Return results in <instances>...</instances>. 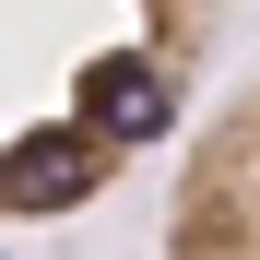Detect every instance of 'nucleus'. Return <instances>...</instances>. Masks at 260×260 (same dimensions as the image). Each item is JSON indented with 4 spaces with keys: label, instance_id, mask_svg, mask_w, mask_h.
I'll list each match as a JSON object with an SVG mask.
<instances>
[{
    "label": "nucleus",
    "instance_id": "nucleus-1",
    "mask_svg": "<svg viewBox=\"0 0 260 260\" xmlns=\"http://www.w3.org/2000/svg\"><path fill=\"white\" fill-rule=\"evenodd\" d=\"M225 0H0V225L118 189L189 118Z\"/></svg>",
    "mask_w": 260,
    "mask_h": 260
},
{
    "label": "nucleus",
    "instance_id": "nucleus-2",
    "mask_svg": "<svg viewBox=\"0 0 260 260\" xmlns=\"http://www.w3.org/2000/svg\"><path fill=\"white\" fill-rule=\"evenodd\" d=\"M166 260H260V83L189 130L166 189Z\"/></svg>",
    "mask_w": 260,
    "mask_h": 260
}]
</instances>
